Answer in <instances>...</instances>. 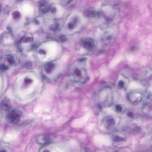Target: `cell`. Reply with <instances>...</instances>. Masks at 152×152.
<instances>
[{
  "label": "cell",
  "instance_id": "1",
  "mask_svg": "<svg viewBox=\"0 0 152 152\" xmlns=\"http://www.w3.org/2000/svg\"><path fill=\"white\" fill-rule=\"evenodd\" d=\"M120 15V9L116 3L106 1L102 3L97 11L96 17L100 27L106 29L116 23Z\"/></svg>",
  "mask_w": 152,
  "mask_h": 152
},
{
  "label": "cell",
  "instance_id": "2",
  "mask_svg": "<svg viewBox=\"0 0 152 152\" xmlns=\"http://www.w3.org/2000/svg\"><path fill=\"white\" fill-rule=\"evenodd\" d=\"M22 115L21 111L17 109H14L9 113L8 118L9 122L12 124H16L19 121Z\"/></svg>",
  "mask_w": 152,
  "mask_h": 152
},
{
  "label": "cell",
  "instance_id": "3",
  "mask_svg": "<svg viewBox=\"0 0 152 152\" xmlns=\"http://www.w3.org/2000/svg\"><path fill=\"white\" fill-rule=\"evenodd\" d=\"M113 39V35L109 31L104 32L101 37V42L102 45L106 46L109 44Z\"/></svg>",
  "mask_w": 152,
  "mask_h": 152
},
{
  "label": "cell",
  "instance_id": "4",
  "mask_svg": "<svg viewBox=\"0 0 152 152\" xmlns=\"http://www.w3.org/2000/svg\"><path fill=\"white\" fill-rule=\"evenodd\" d=\"M35 141L39 145H45L50 143V140L48 136L42 134L37 136L35 138Z\"/></svg>",
  "mask_w": 152,
  "mask_h": 152
},
{
  "label": "cell",
  "instance_id": "5",
  "mask_svg": "<svg viewBox=\"0 0 152 152\" xmlns=\"http://www.w3.org/2000/svg\"><path fill=\"white\" fill-rule=\"evenodd\" d=\"M83 45L85 48L87 50H92L95 46L94 41L91 38H87L83 41Z\"/></svg>",
  "mask_w": 152,
  "mask_h": 152
},
{
  "label": "cell",
  "instance_id": "6",
  "mask_svg": "<svg viewBox=\"0 0 152 152\" xmlns=\"http://www.w3.org/2000/svg\"><path fill=\"white\" fill-rule=\"evenodd\" d=\"M3 58L4 59V61L9 65H12L14 64L16 62L15 57L12 54L6 55Z\"/></svg>",
  "mask_w": 152,
  "mask_h": 152
},
{
  "label": "cell",
  "instance_id": "7",
  "mask_svg": "<svg viewBox=\"0 0 152 152\" xmlns=\"http://www.w3.org/2000/svg\"><path fill=\"white\" fill-rule=\"evenodd\" d=\"M10 106V103L9 100L7 99H4L1 101L0 107L1 109L4 111L9 110Z\"/></svg>",
  "mask_w": 152,
  "mask_h": 152
},
{
  "label": "cell",
  "instance_id": "8",
  "mask_svg": "<svg viewBox=\"0 0 152 152\" xmlns=\"http://www.w3.org/2000/svg\"><path fill=\"white\" fill-rule=\"evenodd\" d=\"M85 16L88 18H93L96 17L97 10L92 7L86 10L84 12Z\"/></svg>",
  "mask_w": 152,
  "mask_h": 152
},
{
  "label": "cell",
  "instance_id": "9",
  "mask_svg": "<svg viewBox=\"0 0 152 152\" xmlns=\"http://www.w3.org/2000/svg\"><path fill=\"white\" fill-rule=\"evenodd\" d=\"M49 9V6L46 2H42L39 6L40 11L43 14H45L48 12Z\"/></svg>",
  "mask_w": 152,
  "mask_h": 152
},
{
  "label": "cell",
  "instance_id": "10",
  "mask_svg": "<svg viewBox=\"0 0 152 152\" xmlns=\"http://www.w3.org/2000/svg\"><path fill=\"white\" fill-rule=\"evenodd\" d=\"M10 148L7 143L2 142L0 143V152H10Z\"/></svg>",
  "mask_w": 152,
  "mask_h": 152
},
{
  "label": "cell",
  "instance_id": "11",
  "mask_svg": "<svg viewBox=\"0 0 152 152\" xmlns=\"http://www.w3.org/2000/svg\"><path fill=\"white\" fill-rule=\"evenodd\" d=\"M54 66V64L52 63H49L47 64L45 69L46 73H49L52 72Z\"/></svg>",
  "mask_w": 152,
  "mask_h": 152
},
{
  "label": "cell",
  "instance_id": "12",
  "mask_svg": "<svg viewBox=\"0 0 152 152\" xmlns=\"http://www.w3.org/2000/svg\"><path fill=\"white\" fill-rule=\"evenodd\" d=\"M12 15L14 19L16 20L19 19L21 16L20 12L18 10H15L13 12Z\"/></svg>",
  "mask_w": 152,
  "mask_h": 152
},
{
  "label": "cell",
  "instance_id": "13",
  "mask_svg": "<svg viewBox=\"0 0 152 152\" xmlns=\"http://www.w3.org/2000/svg\"><path fill=\"white\" fill-rule=\"evenodd\" d=\"M59 24L58 23H55L52 25L50 27V29L52 31H56L58 28Z\"/></svg>",
  "mask_w": 152,
  "mask_h": 152
},
{
  "label": "cell",
  "instance_id": "14",
  "mask_svg": "<svg viewBox=\"0 0 152 152\" xmlns=\"http://www.w3.org/2000/svg\"><path fill=\"white\" fill-rule=\"evenodd\" d=\"M107 124L108 127H111L113 126L115 124L113 118H110L107 120Z\"/></svg>",
  "mask_w": 152,
  "mask_h": 152
},
{
  "label": "cell",
  "instance_id": "15",
  "mask_svg": "<svg viewBox=\"0 0 152 152\" xmlns=\"http://www.w3.org/2000/svg\"><path fill=\"white\" fill-rule=\"evenodd\" d=\"M113 140L115 142H119L123 141L124 140V138L122 137L117 135L114 137Z\"/></svg>",
  "mask_w": 152,
  "mask_h": 152
},
{
  "label": "cell",
  "instance_id": "16",
  "mask_svg": "<svg viewBox=\"0 0 152 152\" xmlns=\"http://www.w3.org/2000/svg\"><path fill=\"white\" fill-rule=\"evenodd\" d=\"M59 38L60 42L62 43H65L67 40L66 37L63 35H61L59 37Z\"/></svg>",
  "mask_w": 152,
  "mask_h": 152
},
{
  "label": "cell",
  "instance_id": "17",
  "mask_svg": "<svg viewBox=\"0 0 152 152\" xmlns=\"http://www.w3.org/2000/svg\"><path fill=\"white\" fill-rule=\"evenodd\" d=\"M76 22L74 20L72 22H70L69 23L68 25V27L69 29H73L74 27V25L75 23H76Z\"/></svg>",
  "mask_w": 152,
  "mask_h": 152
},
{
  "label": "cell",
  "instance_id": "18",
  "mask_svg": "<svg viewBox=\"0 0 152 152\" xmlns=\"http://www.w3.org/2000/svg\"><path fill=\"white\" fill-rule=\"evenodd\" d=\"M32 62L30 61L26 62L25 64L26 67L27 69L31 68L32 66Z\"/></svg>",
  "mask_w": 152,
  "mask_h": 152
},
{
  "label": "cell",
  "instance_id": "19",
  "mask_svg": "<svg viewBox=\"0 0 152 152\" xmlns=\"http://www.w3.org/2000/svg\"><path fill=\"white\" fill-rule=\"evenodd\" d=\"M8 67L7 66L3 65L1 64L0 66V69L2 71H4L7 70Z\"/></svg>",
  "mask_w": 152,
  "mask_h": 152
},
{
  "label": "cell",
  "instance_id": "20",
  "mask_svg": "<svg viewBox=\"0 0 152 152\" xmlns=\"http://www.w3.org/2000/svg\"><path fill=\"white\" fill-rule=\"evenodd\" d=\"M32 81V80L31 79L28 78H26L24 80V83L25 84H28Z\"/></svg>",
  "mask_w": 152,
  "mask_h": 152
},
{
  "label": "cell",
  "instance_id": "21",
  "mask_svg": "<svg viewBox=\"0 0 152 152\" xmlns=\"http://www.w3.org/2000/svg\"><path fill=\"white\" fill-rule=\"evenodd\" d=\"M116 109L119 112H121L122 110V107L121 105L117 104L115 106Z\"/></svg>",
  "mask_w": 152,
  "mask_h": 152
},
{
  "label": "cell",
  "instance_id": "22",
  "mask_svg": "<svg viewBox=\"0 0 152 152\" xmlns=\"http://www.w3.org/2000/svg\"><path fill=\"white\" fill-rule=\"evenodd\" d=\"M124 83L123 81L121 80L119 81L118 83V85L119 87L121 88H122L124 86Z\"/></svg>",
  "mask_w": 152,
  "mask_h": 152
},
{
  "label": "cell",
  "instance_id": "23",
  "mask_svg": "<svg viewBox=\"0 0 152 152\" xmlns=\"http://www.w3.org/2000/svg\"><path fill=\"white\" fill-rule=\"evenodd\" d=\"M51 12L53 14L55 13L57 11L55 7H53L51 9Z\"/></svg>",
  "mask_w": 152,
  "mask_h": 152
},
{
  "label": "cell",
  "instance_id": "24",
  "mask_svg": "<svg viewBox=\"0 0 152 152\" xmlns=\"http://www.w3.org/2000/svg\"><path fill=\"white\" fill-rule=\"evenodd\" d=\"M38 53L40 54H45L46 53V51L44 50L41 49L38 51Z\"/></svg>",
  "mask_w": 152,
  "mask_h": 152
},
{
  "label": "cell",
  "instance_id": "25",
  "mask_svg": "<svg viewBox=\"0 0 152 152\" xmlns=\"http://www.w3.org/2000/svg\"><path fill=\"white\" fill-rule=\"evenodd\" d=\"M127 115L128 117L130 118H132L133 117V113L131 112L128 113Z\"/></svg>",
  "mask_w": 152,
  "mask_h": 152
},
{
  "label": "cell",
  "instance_id": "26",
  "mask_svg": "<svg viewBox=\"0 0 152 152\" xmlns=\"http://www.w3.org/2000/svg\"><path fill=\"white\" fill-rule=\"evenodd\" d=\"M34 22L37 24H39V21L37 20H35Z\"/></svg>",
  "mask_w": 152,
  "mask_h": 152
},
{
  "label": "cell",
  "instance_id": "27",
  "mask_svg": "<svg viewBox=\"0 0 152 152\" xmlns=\"http://www.w3.org/2000/svg\"><path fill=\"white\" fill-rule=\"evenodd\" d=\"M42 152H50V151L47 149L45 150Z\"/></svg>",
  "mask_w": 152,
  "mask_h": 152
},
{
  "label": "cell",
  "instance_id": "28",
  "mask_svg": "<svg viewBox=\"0 0 152 152\" xmlns=\"http://www.w3.org/2000/svg\"><path fill=\"white\" fill-rule=\"evenodd\" d=\"M85 152H87V151H85Z\"/></svg>",
  "mask_w": 152,
  "mask_h": 152
},
{
  "label": "cell",
  "instance_id": "29",
  "mask_svg": "<svg viewBox=\"0 0 152 152\" xmlns=\"http://www.w3.org/2000/svg\"></svg>",
  "mask_w": 152,
  "mask_h": 152
}]
</instances>
